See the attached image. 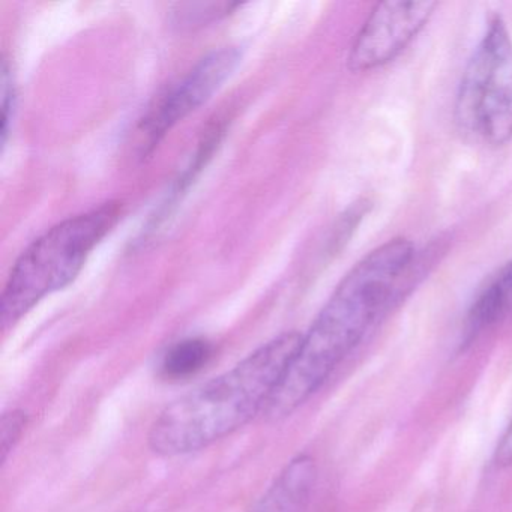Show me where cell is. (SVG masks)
<instances>
[{"mask_svg":"<svg viewBox=\"0 0 512 512\" xmlns=\"http://www.w3.org/2000/svg\"><path fill=\"white\" fill-rule=\"evenodd\" d=\"M415 259V245L394 238L374 248L340 281L310 328L266 406L265 418L281 421L301 409L361 343Z\"/></svg>","mask_w":512,"mask_h":512,"instance_id":"6da1fadb","label":"cell"},{"mask_svg":"<svg viewBox=\"0 0 512 512\" xmlns=\"http://www.w3.org/2000/svg\"><path fill=\"white\" fill-rule=\"evenodd\" d=\"M301 337L299 332L277 335L235 367L164 407L149 428V449L160 457H181L209 448L250 424L265 412Z\"/></svg>","mask_w":512,"mask_h":512,"instance_id":"7a4b0ae2","label":"cell"},{"mask_svg":"<svg viewBox=\"0 0 512 512\" xmlns=\"http://www.w3.org/2000/svg\"><path fill=\"white\" fill-rule=\"evenodd\" d=\"M124 211L107 202L74 215L38 236L14 263L0 299V325L10 331L47 296L70 286L86 260L115 229Z\"/></svg>","mask_w":512,"mask_h":512,"instance_id":"3957f363","label":"cell"},{"mask_svg":"<svg viewBox=\"0 0 512 512\" xmlns=\"http://www.w3.org/2000/svg\"><path fill=\"white\" fill-rule=\"evenodd\" d=\"M455 121L488 146L512 140V38L494 16L473 50L455 97Z\"/></svg>","mask_w":512,"mask_h":512,"instance_id":"277c9868","label":"cell"},{"mask_svg":"<svg viewBox=\"0 0 512 512\" xmlns=\"http://www.w3.org/2000/svg\"><path fill=\"white\" fill-rule=\"evenodd\" d=\"M437 7L428 0L374 5L350 47L349 70L370 73L394 62L421 34Z\"/></svg>","mask_w":512,"mask_h":512,"instance_id":"5b68a950","label":"cell"},{"mask_svg":"<svg viewBox=\"0 0 512 512\" xmlns=\"http://www.w3.org/2000/svg\"><path fill=\"white\" fill-rule=\"evenodd\" d=\"M238 47L212 50L167 91L142 124L146 148L154 149L179 122L199 110L217 94L241 62Z\"/></svg>","mask_w":512,"mask_h":512,"instance_id":"8992f818","label":"cell"},{"mask_svg":"<svg viewBox=\"0 0 512 512\" xmlns=\"http://www.w3.org/2000/svg\"><path fill=\"white\" fill-rule=\"evenodd\" d=\"M317 482V464L308 454L287 461L250 512H307Z\"/></svg>","mask_w":512,"mask_h":512,"instance_id":"52a82bcc","label":"cell"},{"mask_svg":"<svg viewBox=\"0 0 512 512\" xmlns=\"http://www.w3.org/2000/svg\"><path fill=\"white\" fill-rule=\"evenodd\" d=\"M512 316V262L479 293L467 314L464 341L470 343L491 326Z\"/></svg>","mask_w":512,"mask_h":512,"instance_id":"ba28073f","label":"cell"},{"mask_svg":"<svg viewBox=\"0 0 512 512\" xmlns=\"http://www.w3.org/2000/svg\"><path fill=\"white\" fill-rule=\"evenodd\" d=\"M212 344L205 338H187L173 344L163 358L161 371L169 380H184L196 376L211 361Z\"/></svg>","mask_w":512,"mask_h":512,"instance_id":"9c48e42d","label":"cell"},{"mask_svg":"<svg viewBox=\"0 0 512 512\" xmlns=\"http://www.w3.org/2000/svg\"><path fill=\"white\" fill-rule=\"evenodd\" d=\"M17 106V86L14 79L13 67L7 58L2 62V77H0V109H2V124H0V137L2 146L7 143L13 125L14 112Z\"/></svg>","mask_w":512,"mask_h":512,"instance_id":"30bf717a","label":"cell"},{"mask_svg":"<svg viewBox=\"0 0 512 512\" xmlns=\"http://www.w3.org/2000/svg\"><path fill=\"white\" fill-rule=\"evenodd\" d=\"M28 427V413L22 409H11L4 412L0 419V457L2 463H7L8 457L22 440L23 433Z\"/></svg>","mask_w":512,"mask_h":512,"instance_id":"8fae6325","label":"cell"},{"mask_svg":"<svg viewBox=\"0 0 512 512\" xmlns=\"http://www.w3.org/2000/svg\"><path fill=\"white\" fill-rule=\"evenodd\" d=\"M493 460L494 464L497 467H502V469L503 467L512 466V421L509 422L508 427L503 431L499 442H497Z\"/></svg>","mask_w":512,"mask_h":512,"instance_id":"7c38bea8","label":"cell"}]
</instances>
